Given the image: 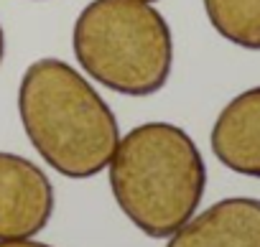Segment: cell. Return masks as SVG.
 I'll return each mask as SVG.
<instances>
[{
    "label": "cell",
    "mask_w": 260,
    "mask_h": 247,
    "mask_svg": "<svg viewBox=\"0 0 260 247\" xmlns=\"http://www.w3.org/2000/svg\"><path fill=\"white\" fill-rule=\"evenodd\" d=\"M166 247H260V199L230 196L176 229Z\"/></svg>",
    "instance_id": "5"
},
{
    "label": "cell",
    "mask_w": 260,
    "mask_h": 247,
    "mask_svg": "<svg viewBox=\"0 0 260 247\" xmlns=\"http://www.w3.org/2000/svg\"><path fill=\"white\" fill-rule=\"evenodd\" d=\"M107 176L120 211L151 239H169L181 229L207 189L202 151L174 122H143L125 133Z\"/></svg>",
    "instance_id": "2"
},
{
    "label": "cell",
    "mask_w": 260,
    "mask_h": 247,
    "mask_svg": "<svg viewBox=\"0 0 260 247\" xmlns=\"http://www.w3.org/2000/svg\"><path fill=\"white\" fill-rule=\"evenodd\" d=\"M18 117L36 153L67 179L97 176L120 143L110 104L61 59L28 64L18 84Z\"/></svg>",
    "instance_id": "1"
},
{
    "label": "cell",
    "mask_w": 260,
    "mask_h": 247,
    "mask_svg": "<svg viewBox=\"0 0 260 247\" xmlns=\"http://www.w3.org/2000/svg\"><path fill=\"white\" fill-rule=\"evenodd\" d=\"M0 247H54V244H46V242H39L34 237H26V239H0Z\"/></svg>",
    "instance_id": "8"
},
{
    "label": "cell",
    "mask_w": 260,
    "mask_h": 247,
    "mask_svg": "<svg viewBox=\"0 0 260 247\" xmlns=\"http://www.w3.org/2000/svg\"><path fill=\"white\" fill-rule=\"evenodd\" d=\"M72 49L79 66L125 97H148L166 87L174 36L146 0H92L74 21Z\"/></svg>",
    "instance_id": "3"
},
{
    "label": "cell",
    "mask_w": 260,
    "mask_h": 247,
    "mask_svg": "<svg viewBox=\"0 0 260 247\" xmlns=\"http://www.w3.org/2000/svg\"><path fill=\"white\" fill-rule=\"evenodd\" d=\"M146 3H156V0H146Z\"/></svg>",
    "instance_id": "10"
},
{
    "label": "cell",
    "mask_w": 260,
    "mask_h": 247,
    "mask_svg": "<svg viewBox=\"0 0 260 247\" xmlns=\"http://www.w3.org/2000/svg\"><path fill=\"white\" fill-rule=\"evenodd\" d=\"M3 56H6V33L3 26H0V64H3Z\"/></svg>",
    "instance_id": "9"
},
{
    "label": "cell",
    "mask_w": 260,
    "mask_h": 247,
    "mask_svg": "<svg viewBox=\"0 0 260 247\" xmlns=\"http://www.w3.org/2000/svg\"><path fill=\"white\" fill-rule=\"evenodd\" d=\"M214 158L250 179H260V84L232 97L212 125Z\"/></svg>",
    "instance_id": "6"
},
{
    "label": "cell",
    "mask_w": 260,
    "mask_h": 247,
    "mask_svg": "<svg viewBox=\"0 0 260 247\" xmlns=\"http://www.w3.org/2000/svg\"><path fill=\"white\" fill-rule=\"evenodd\" d=\"M202 6L224 41L260 51V0H202Z\"/></svg>",
    "instance_id": "7"
},
{
    "label": "cell",
    "mask_w": 260,
    "mask_h": 247,
    "mask_svg": "<svg viewBox=\"0 0 260 247\" xmlns=\"http://www.w3.org/2000/svg\"><path fill=\"white\" fill-rule=\"evenodd\" d=\"M54 214V186L28 158L0 151V239L36 237Z\"/></svg>",
    "instance_id": "4"
}]
</instances>
